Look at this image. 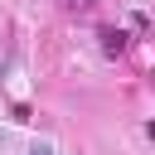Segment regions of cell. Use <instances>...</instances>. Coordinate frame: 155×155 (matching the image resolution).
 I'll use <instances>...</instances> for the list:
<instances>
[{"mask_svg": "<svg viewBox=\"0 0 155 155\" xmlns=\"http://www.w3.org/2000/svg\"><path fill=\"white\" fill-rule=\"evenodd\" d=\"M68 5H92V0H68Z\"/></svg>", "mask_w": 155, "mask_h": 155, "instance_id": "1", "label": "cell"}]
</instances>
